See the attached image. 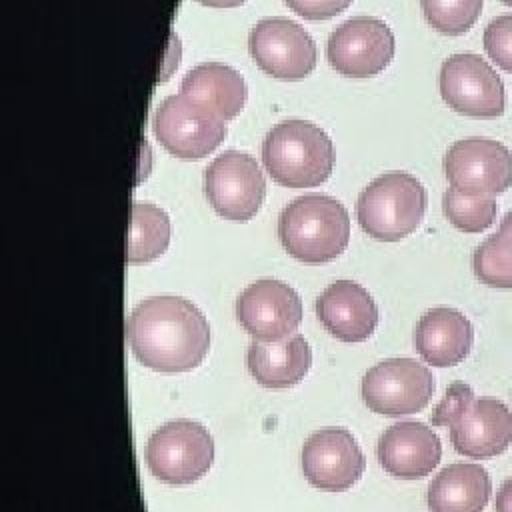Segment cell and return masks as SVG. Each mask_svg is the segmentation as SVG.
I'll return each mask as SVG.
<instances>
[{
	"label": "cell",
	"instance_id": "4dcf8cb0",
	"mask_svg": "<svg viewBox=\"0 0 512 512\" xmlns=\"http://www.w3.org/2000/svg\"><path fill=\"white\" fill-rule=\"evenodd\" d=\"M504 4H508V6H512V0H502Z\"/></svg>",
	"mask_w": 512,
	"mask_h": 512
},
{
	"label": "cell",
	"instance_id": "2e32d148",
	"mask_svg": "<svg viewBox=\"0 0 512 512\" xmlns=\"http://www.w3.org/2000/svg\"><path fill=\"white\" fill-rule=\"evenodd\" d=\"M382 468L404 480L428 476L442 458V444L436 432L422 422H398L382 432L376 446Z\"/></svg>",
	"mask_w": 512,
	"mask_h": 512
},
{
	"label": "cell",
	"instance_id": "cb8c5ba5",
	"mask_svg": "<svg viewBox=\"0 0 512 512\" xmlns=\"http://www.w3.org/2000/svg\"><path fill=\"white\" fill-rule=\"evenodd\" d=\"M484 0H420L424 20L444 36H460L468 32L480 12Z\"/></svg>",
	"mask_w": 512,
	"mask_h": 512
},
{
	"label": "cell",
	"instance_id": "f546056e",
	"mask_svg": "<svg viewBox=\"0 0 512 512\" xmlns=\"http://www.w3.org/2000/svg\"><path fill=\"white\" fill-rule=\"evenodd\" d=\"M204 6H212V8H234V6H240L244 4L246 0H196Z\"/></svg>",
	"mask_w": 512,
	"mask_h": 512
},
{
	"label": "cell",
	"instance_id": "5bb4252c",
	"mask_svg": "<svg viewBox=\"0 0 512 512\" xmlns=\"http://www.w3.org/2000/svg\"><path fill=\"white\" fill-rule=\"evenodd\" d=\"M236 318L260 342L288 338L302 320V302L294 288L274 278L246 286L236 298Z\"/></svg>",
	"mask_w": 512,
	"mask_h": 512
},
{
	"label": "cell",
	"instance_id": "52a82bcc",
	"mask_svg": "<svg viewBox=\"0 0 512 512\" xmlns=\"http://www.w3.org/2000/svg\"><path fill=\"white\" fill-rule=\"evenodd\" d=\"M214 462L210 432L192 420H174L160 426L146 444L148 470L166 484H192Z\"/></svg>",
	"mask_w": 512,
	"mask_h": 512
},
{
	"label": "cell",
	"instance_id": "7402d4cb",
	"mask_svg": "<svg viewBox=\"0 0 512 512\" xmlns=\"http://www.w3.org/2000/svg\"><path fill=\"white\" fill-rule=\"evenodd\" d=\"M170 244V218L168 214L150 204L134 202L130 230L126 240V262L144 264L156 260Z\"/></svg>",
	"mask_w": 512,
	"mask_h": 512
},
{
	"label": "cell",
	"instance_id": "9c48e42d",
	"mask_svg": "<svg viewBox=\"0 0 512 512\" xmlns=\"http://www.w3.org/2000/svg\"><path fill=\"white\" fill-rule=\"evenodd\" d=\"M434 394L432 372L412 358H388L362 378L364 404L382 416H408L420 412Z\"/></svg>",
	"mask_w": 512,
	"mask_h": 512
},
{
	"label": "cell",
	"instance_id": "8992f818",
	"mask_svg": "<svg viewBox=\"0 0 512 512\" xmlns=\"http://www.w3.org/2000/svg\"><path fill=\"white\" fill-rule=\"evenodd\" d=\"M152 128L156 140L180 160L204 158L226 138L222 114L182 92L160 102Z\"/></svg>",
	"mask_w": 512,
	"mask_h": 512
},
{
	"label": "cell",
	"instance_id": "6da1fadb",
	"mask_svg": "<svg viewBox=\"0 0 512 512\" xmlns=\"http://www.w3.org/2000/svg\"><path fill=\"white\" fill-rule=\"evenodd\" d=\"M126 338L138 362L156 372H188L210 348L208 320L180 296L142 300L126 320Z\"/></svg>",
	"mask_w": 512,
	"mask_h": 512
},
{
	"label": "cell",
	"instance_id": "d4e9b609",
	"mask_svg": "<svg viewBox=\"0 0 512 512\" xmlns=\"http://www.w3.org/2000/svg\"><path fill=\"white\" fill-rule=\"evenodd\" d=\"M472 270L482 284L512 290V252L502 244L498 234H492L474 250Z\"/></svg>",
	"mask_w": 512,
	"mask_h": 512
},
{
	"label": "cell",
	"instance_id": "4fadbf2b",
	"mask_svg": "<svg viewBox=\"0 0 512 512\" xmlns=\"http://www.w3.org/2000/svg\"><path fill=\"white\" fill-rule=\"evenodd\" d=\"M252 60L272 78L300 80L316 66V44L310 34L286 18L256 22L248 34Z\"/></svg>",
	"mask_w": 512,
	"mask_h": 512
},
{
	"label": "cell",
	"instance_id": "4316f807",
	"mask_svg": "<svg viewBox=\"0 0 512 512\" xmlns=\"http://www.w3.org/2000/svg\"><path fill=\"white\" fill-rule=\"evenodd\" d=\"M292 12L306 20H328L350 6L352 0H284Z\"/></svg>",
	"mask_w": 512,
	"mask_h": 512
},
{
	"label": "cell",
	"instance_id": "f1b7e54d",
	"mask_svg": "<svg viewBox=\"0 0 512 512\" xmlns=\"http://www.w3.org/2000/svg\"><path fill=\"white\" fill-rule=\"evenodd\" d=\"M498 238L502 240V244L512 252V210L508 214H504L500 228H498Z\"/></svg>",
	"mask_w": 512,
	"mask_h": 512
},
{
	"label": "cell",
	"instance_id": "d6986e66",
	"mask_svg": "<svg viewBox=\"0 0 512 512\" xmlns=\"http://www.w3.org/2000/svg\"><path fill=\"white\" fill-rule=\"evenodd\" d=\"M312 350L302 336L276 342H252L246 352L250 376L264 388H290L310 370Z\"/></svg>",
	"mask_w": 512,
	"mask_h": 512
},
{
	"label": "cell",
	"instance_id": "ac0fdd59",
	"mask_svg": "<svg viewBox=\"0 0 512 512\" xmlns=\"http://www.w3.org/2000/svg\"><path fill=\"white\" fill-rule=\"evenodd\" d=\"M472 322L456 308H430L414 330V346L422 360L436 368L460 364L472 350Z\"/></svg>",
	"mask_w": 512,
	"mask_h": 512
},
{
	"label": "cell",
	"instance_id": "83f0119b",
	"mask_svg": "<svg viewBox=\"0 0 512 512\" xmlns=\"http://www.w3.org/2000/svg\"><path fill=\"white\" fill-rule=\"evenodd\" d=\"M494 506H496V512H512V478L502 482L496 494Z\"/></svg>",
	"mask_w": 512,
	"mask_h": 512
},
{
	"label": "cell",
	"instance_id": "30bf717a",
	"mask_svg": "<svg viewBox=\"0 0 512 512\" xmlns=\"http://www.w3.org/2000/svg\"><path fill=\"white\" fill-rule=\"evenodd\" d=\"M204 192L214 212L226 220H250L262 206L266 180L256 160L238 150L216 156L204 172Z\"/></svg>",
	"mask_w": 512,
	"mask_h": 512
},
{
	"label": "cell",
	"instance_id": "603a6c76",
	"mask_svg": "<svg viewBox=\"0 0 512 512\" xmlns=\"http://www.w3.org/2000/svg\"><path fill=\"white\" fill-rule=\"evenodd\" d=\"M442 208L448 222L466 234L484 232L494 224V218H496L494 198L466 196L454 190L452 186H448L442 196Z\"/></svg>",
	"mask_w": 512,
	"mask_h": 512
},
{
	"label": "cell",
	"instance_id": "3957f363",
	"mask_svg": "<svg viewBox=\"0 0 512 512\" xmlns=\"http://www.w3.org/2000/svg\"><path fill=\"white\" fill-rule=\"evenodd\" d=\"M278 238L284 250L300 262H330L348 246L350 216L332 196H300L280 212Z\"/></svg>",
	"mask_w": 512,
	"mask_h": 512
},
{
	"label": "cell",
	"instance_id": "9a60e30c",
	"mask_svg": "<svg viewBox=\"0 0 512 512\" xmlns=\"http://www.w3.org/2000/svg\"><path fill=\"white\" fill-rule=\"evenodd\" d=\"M300 462L306 480L324 492L352 488L366 468V458L356 438L344 428L312 432L302 446Z\"/></svg>",
	"mask_w": 512,
	"mask_h": 512
},
{
	"label": "cell",
	"instance_id": "277c9868",
	"mask_svg": "<svg viewBox=\"0 0 512 512\" xmlns=\"http://www.w3.org/2000/svg\"><path fill=\"white\" fill-rule=\"evenodd\" d=\"M268 174L286 188H314L334 168V146L328 134L308 120H284L268 130L262 142Z\"/></svg>",
	"mask_w": 512,
	"mask_h": 512
},
{
	"label": "cell",
	"instance_id": "ffe728a7",
	"mask_svg": "<svg viewBox=\"0 0 512 512\" xmlns=\"http://www.w3.org/2000/svg\"><path fill=\"white\" fill-rule=\"evenodd\" d=\"M492 496V480L484 466L454 462L428 484L430 512H482Z\"/></svg>",
	"mask_w": 512,
	"mask_h": 512
},
{
	"label": "cell",
	"instance_id": "484cf974",
	"mask_svg": "<svg viewBox=\"0 0 512 512\" xmlns=\"http://www.w3.org/2000/svg\"><path fill=\"white\" fill-rule=\"evenodd\" d=\"M482 40L490 60L512 74V14L496 16L484 28Z\"/></svg>",
	"mask_w": 512,
	"mask_h": 512
},
{
	"label": "cell",
	"instance_id": "5b68a950",
	"mask_svg": "<svg viewBox=\"0 0 512 512\" xmlns=\"http://www.w3.org/2000/svg\"><path fill=\"white\" fill-rule=\"evenodd\" d=\"M426 204V190L416 176L386 172L360 192L356 216L360 228L370 238L396 242L420 226Z\"/></svg>",
	"mask_w": 512,
	"mask_h": 512
},
{
	"label": "cell",
	"instance_id": "ba28073f",
	"mask_svg": "<svg viewBox=\"0 0 512 512\" xmlns=\"http://www.w3.org/2000/svg\"><path fill=\"white\" fill-rule=\"evenodd\" d=\"M438 88L442 100L462 116L496 118L504 114V82L478 54L462 52L446 58L440 68Z\"/></svg>",
	"mask_w": 512,
	"mask_h": 512
},
{
	"label": "cell",
	"instance_id": "8fae6325",
	"mask_svg": "<svg viewBox=\"0 0 512 512\" xmlns=\"http://www.w3.org/2000/svg\"><path fill=\"white\" fill-rule=\"evenodd\" d=\"M444 174L466 196L494 198L512 186V154L498 140H458L444 156Z\"/></svg>",
	"mask_w": 512,
	"mask_h": 512
},
{
	"label": "cell",
	"instance_id": "e0dca14e",
	"mask_svg": "<svg viewBox=\"0 0 512 512\" xmlns=\"http://www.w3.org/2000/svg\"><path fill=\"white\" fill-rule=\"evenodd\" d=\"M316 316L342 342L368 340L378 324L374 298L352 280H336L316 298Z\"/></svg>",
	"mask_w": 512,
	"mask_h": 512
},
{
	"label": "cell",
	"instance_id": "7c38bea8",
	"mask_svg": "<svg viewBox=\"0 0 512 512\" xmlns=\"http://www.w3.org/2000/svg\"><path fill=\"white\" fill-rule=\"evenodd\" d=\"M394 34L384 20L350 18L328 38L326 58L346 78H370L380 74L394 58Z\"/></svg>",
	"mask_w": 512,
	"mask_h": 512
},
{
	"label": "cell",
	"instance_id": "7a4b0ae2",
	"mask_svg": "<svg viewBox=\"0 0 512 512\" xmlns=\"http://www.w3.org/2000/svg\"><path fill=\"white\" fill-rule=\"evenodd\" d=\"M430 422L450 430L454 450L468 458H492L512 444V414L496 398L474 396L464 382H452L434 408Z\"/></svg>",
	"mask_w": 512,
	"mask_h": 512
},
{
	"label": "cell",
	"instance_id": "44dd1931",
	"mask_svg": "<svg viewBox=\"0 0 512 512\" xmlns=\"http://www.w3.org/2000/svg\"><path fill=\"white\" fill-rule=\"evenodd\" d=\"M180 92L212 106L224 120L238 116L248 96V88L240 72L218 62L198 64L192 68L182 78Z\"/></svg>",
	"mask_w": 512,
	"mask_h": 512
}]
</instances>
